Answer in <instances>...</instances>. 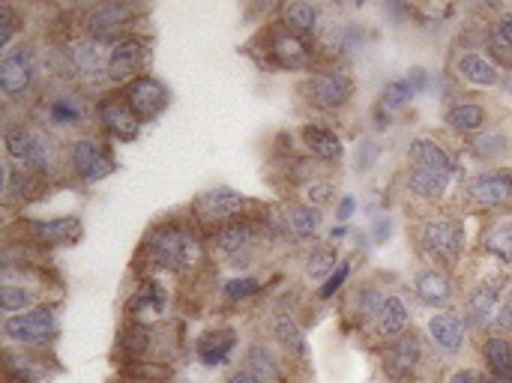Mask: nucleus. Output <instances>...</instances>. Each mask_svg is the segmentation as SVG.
<instances>
[{"mask_svg": "<svg viewBox=\"0 0 512 383\" xmlns=\"http://www.w3.org/2000/svg\"><path fill=\"white\" fill-rule=\"evenodd\" d=\"M354 210H357V198L354 195H342L339 204H336V219L339 222H348L354 216Z\"/></svg>", "mask_w": 512, "mask_h": 383, "instance_id": "52", "label": "nucleus"}, {"mask_svg": "<svg viewBox=\"0 0 512 383\" xmlns=\"http://www.w3.org/2000/svg\"><path fill=\"white\" fill-rule=\"evenodd\" d=\"M480 249L501 267H512V216H498L480 231Z\"/></svg>", "mask_w": 512, "mask_h": 383, "instance_id": "37", "label": "nucleus"}, {"mask_svg": "<svg viewBox=\"0 0 512 383\" xmlns=\"http://www.w3.org/2000/svg\"><path fill=\"white\" fill-rule=\"evenodd\" d=\"M480 357L486 366V375L510 378L512 381V339L510 336H486L480 342Z\"/></svg>", "mask_w": 512, "mask_h": 383, "instance_id": "39", "label": "nucleus"}, {"mask_svg": "<svg viewBox=\"0 0 512 383\" xmlns=\"http://www.w3.org/2000/svg\"><path fill=\"white\" fill-rule=\"evenodd\" d=\"M465 198L477 210H510L512 207V171L498 168V171H483L468 180Z\"/></svg>", "mask_w": 512, "mask_h": 383, "instance_id": "19", "label": "nucleus"}, {"mask_svg": "<svg viewBox=\"0 0 512 383\" xmlns=\"http://www.w3.org/2000/svg\"><path fill=\"white\" fill-rule=\"evenodd\" d=\"M243 369L267 383H288V357L270 339L249 345Z\"/></svg>", "mask_w": 512, "mask_h": 383, "instance_id": "27", "label": "nucleus"}, {"mask_svg": "<svg viewBox=\"0 0 512 383\" xmlns=\"http://www.w3.org/2000/svg\"><path fill=\"white\" fill-rule=\"evenodd\" d=\"M444 383H486V372L465 366V369H456V372H450Z\"/></svg>", "mask_w": 512, "mask_h": 383, "instance_id": "50", "label": "nucleus"}, {"mask_svg": "<svg viewBox=\"0 0 512 383\" xmlns=\"http://www.w3.org/2000/svg\"><path fill=\"white\" fill-rule=\"evenodd\" d=\"M153 63V45L141 33L123 36L114 45H108V87H126L129 81L150 75Z\"/></svg>", "mask_w": 512, "mask_h": 383, "instance_id": "14", "label": "nucleus"}, {"mask_svg": "<svg viewBox=\"0 0 512 383\" xmlns=\"http://www.w3.org/2000/svg\"><path fill=\"white\" fill-rule=\"evenodd\" d=\"M300 201H306V204H309V207H315V210H324L327 204H333V201H336V183H333V180H327V177L312 180L309 186H303Z\"/></svg>", "mask_w": 512, "mask_h": 383, "instance_id": "45", "label": "nucleus"}, {"mask_svg": "<svg viewBox=\"0 0 512 383\" xmlns=\"http://www.w3.org/2000/svg\"><path fill=\"white\" fill-rule=\"evenodd\" d=\"M375 237H378V243H384V240L390 237V219H387V216H378V222H375Z\"/></svg>", "mask_w": 512, "mask_h": 383, "instance_id": "54", "label": "nucleus"}, {"mask_svg": "<svg viewBox=\"0 0 512 383\" xmlns=\"http://www.w3.org/2000/svg\"><path fill=\"white\" fill-rule=\"evenodd\" d=\"M51 288L42 285H27V282H0V309L3 315H21L30 312L42 303H48Z\"/></svg>", "mask_w": 512, "mask_h": 383, "instance_id": "35", "label": "nucleus"}, {"mask_svg": "<svg viewBox=\"0 0 512 383\" xmlns=\"http://www.w3.org/2000/svg\"><path fill=\"white\" fill-rule=\"evenodd\" d=\"M75 18H78V24H75L78 33H87V36H93V39H99L105 45H114L117 39L135 33V24L141 18V9L132 6V3L114 0V3L84 6Z\"/></svg>", "mask_w": 512, "mask_h": 383, "instance_id": "11", "label": "nucleus"}, {"mask_svg": "<svg viewBox=\"0 0 512 383\" xmlns=\"http://www.w3.org/2000/svg\"><path fill=\"white\" fill-rule=\"evenodd\" d=\"M486 383H512L510 378H495V375H486Z\"/></svg>", "mask_w": 512, "mask_h": 383, "instance_id": "57", "label": "nucleus"}, {"mask_svg": "<svg viewBox=\"0 0 512 383\" xmlns=\"http://www.w3.org/2000/svg\"><path fill=\"white\" fill-rule=\"evenodd\" d=\"M414 297L429 309H444L456 297V282L447 270L429 264V267L417 270V276H414Z\"/></svg>", "mask_w": 512, "mask_h": 383, "instance_id": "28", "label": "nucleus"}, {"mask_svg": "<svg viewBox=\"0 0 512 383\" xmlns=\"http://www.w3.org/2000/svg\"><path fill=\"white\" fill-rule=\"evenodd\" d=\"M117 383H150V381H138V378H123V375H120V381Z\"/></svg>", "mask_w": 512, "mask_h": 383, "instance_id": "58", "label": "nucleus"}, {"mask_svg": "<svg viewBox=\"0 0 512 383\" xmlns=\"http://www.w3.org/2000/svg\"><path fill=\"white\" fill-rule=\"evenodd\" d=\"M60 336V303H42L30 312L3 318V339L12 348L48 351Z\"/></svg>", "mask_w": 512, "mask_h": 383, "instance_id": "7", "label": "nucleus"}, {"mask_svg": "<svg viewBox=\"0 0 512 383\" xmlns=\"http://www.w3.org/2000/svg\"><path fill=\"white\" fill-rule=\"evenodd\" d=\"M423 360H426L423 339L414 330L381 348V372H384V378L390 383L414 381V375L420 372Z\"/></svg>", "mask_w": 512, "mask_h": 383, "instance_id": "17", "label": "nucleus"}, {"mask_svg": "<svg viewBox=\"0 0 512 383\" xmlns=\"http://www.w3.org/2000/svg\"><path fill=\"white\" fill-rule=\"evenodd\" d=\"M453 183H456V174L429 171V168H408V174H405V192L426 204L444 201L453 192Z\"/></svg>", "mask_w": 512, "mask_h": 383, "instance_id": "32", "label": "nucleus"}, {"mask_svg": "<svg viewBox=\"0 0 512 383\" xmlns=\"http://www.w3.org/2000/svg\"><path fill=\"white\" fill-rule=\"evenodd\" d=\"M33 123L54 132H78L96 123V102L81 87H54L33 102Z\"/></svg>", "mask_w": 512, "mask_h": 383, "instance_id": "4", "label": "nucleus"}, {"mask_svg": "<svg viewBox=\"0 0 512 383\" xmlns=\"http://www.w3.org/2000/svg\"><path fill=\"white\" fill-rule=\"evenodd\" d=\"M507 291H510V276L504 270L486 273L471 285V291L465 297V312H462L468 318L471 330H480L486 336L492 333V324L498 318V309H501Z\"/></svg>", "mask_w": 512, "mask_h": 383, "instance_id": "13", "label": "nucleus"}, {"mask_svg": "<svg viewBox=\"0 0 512 383\" xmlns=\"http://www.w3.org/2000/svg\"><path fill=\"white\" fill-rule=\"evenodd\" d=\"M468 234L465 222L459 216H438V219H423L417 228V249L432 267L450 270L459 264L465 252Z\"/></svg>", "mask_w": 512, "mask_h": 383, "instance_id": "8", "label": "nucleus"}, {"mask_svg": "<svg viewBox=\"0 0 512 383\" xmlns=\"http://www.w3.org/2000/svg\"><path fill=\"white\" fill-rule=\"evenodd\" d=\"M297 93L303 96L306 105H312L315 111H327L336 114L342 108H348L357 96V81L348 69L342 66H321L315 72H309Z\"/></svg>", "mask_w": 512, "mask_h": 383, "instance_id": "9", "label": "nucleus"}, {"mask_svg": "<svg viewBox=\"0 0 512 383\" xmlns=\"http://www.w3.org/2000/svg\"><path fill=\"white\" fill-rule=\"evenodd\" d=\"M246 54L267 72H315L321 63L318 39H306L288 30L279 18L267 21L246 42Z\"/></svg>", "mask_w": 512, "mask_h": 383, "instance_id": "2", "label": "nucleus"}, {"mask_svg": "<svg viewBox=\"0 0 512 383\" xmlns=\"http://www.w3.org/2000/svg\"><path fill=\"white\" fill-rule=\"evenodd\" d=\"M12 231H18L21 243L39 249V252H51L60 246H75L84 237V225L78 216H54V219H18L12 225Z\"/></svg>", "mask_w": 512, "mask_h": 383, "instance_id": "15", "label": "nucleus"}, {"mask_svg": "<svg viewBox=\"0 0 512 383\" xmlns=\"http://www.w3.org/2000/svg\"><path fill=\"white\" fill-rule=\"evenodd\" d=\"M468 318L462 312H435L426 324V339L444 357H456L468 342Z\"/></svg>", "mask_w": 512, "mask_h": 383, "instance_id": "23", "label": "nucleus"}, {"mask_svg": "<svg viewBox=\"0 0 512 383\" xmlns=\"http://www.w3.org/2000/svg\"><path fill=\"white\" fill-rule=\"evenodd\" d=\"M225 383H267V381L255 378V375H252V372H246V369H237V372H234V375H231Z\"/></svg>", "mask_w": 512, "mask_h": 383, "instance_id": "53", "label": "nucleus"}, {"mask_svg": "<svg viewBox=\"0 0 512 383\" xmlns=\"http://www.w3.org/2000/svg\"><path fill=\"white\" fill-rule=\"evenodd\" d=\"M501 87H504L507 93H512V66L510 69H504V75H501Z\"/></svg>", "mask_w": 512, "mask_h": 383, "instance_id": "56", "label": "nucleus"}, {"mask_svg": "<svg viewBox=\"0 0 512 383\" xmlns=\"http://www.w3.org/2000/svg\"><path fill=\"white\" fill-rule=\"evenodd\" d=\"M348 276H351V258H342V264L333 270V276L321 285V291H318V297L321 300H333L342 288H345V282H348Z\"/></svg>", "mask_w": 512, "mask_h": 383, "instance_id": "46", "label": "nucleus"}, {"mask_svg": "<svg viewBox=\"0 0 512 383\" xmlns=\"http://www.w3.org/2000/svg\"><path fill=\"white\" fill-rule=\"evenodd\" d=\"M24 33V15L12 3H0V48L9 51L15 36Z\"/></svg>", "mask_w": 512, "mask_h": 383, "instance_id": "44", "label": "nucleus"}, {"mask_svg": "<svg viewBox=\"0 0 512 383\" xmlns=\"http://www.w3.org/2000/svg\"><path fill=\"white\" fill-rule=\"evenodd\" d=\"M384 300H387V291L375 282H360L351 288L348 294V303H345V321L354 327V330H366L372 333L381 309H384Z\"/></svg>", "mask_w": 512, "mask_h": 383, "instance_id": "22", "label": "nucleus"}, {"mask_svg": "<svg viewBox=\"0 0 512 383\" xmlns=\"http://www.w3.org/2000/svg\"><path fill=\"white\" fill-rule=\"evenodd\" d=\"M408 159L414 168H429V171H444V174H456V162L453 153L432 135H417L408 144Z\"/></svg>", "mask_w": 512, "mask_h": 383, "instance_id": "33", "label": "nucleus"}, {"mask_svg": "<svg viewBox=\"0 0 512 383\" xmlns=\"http://www.w3.org/2000/svg\"><path fill=\"white\" fill-rule=\"evenodd\" d=\"M300 144L306 156H312L321 165H339L345 159V144L336 129L321 123H303L300 126Z\"/></svg>", "mask_w": 512, "mask_h": 383, "instance_id": "26", "label": "nucleus"}, {"mask_svg": "<svg viewBox=\"0 0 512 383\" xmlns=\"http://www.w3.org/2000/svg\"><path fill=\"white\" fill-rule=\"evenodd\" d=\"M414 96H417V93H414V87L408 84V78H393V81L384 84L378 105H381L384 111H399V108H405Z\"/></svg>", "mask_w": 512, "mask_h": 383, "instance_id": "43", "label": "nucleus"}, {"mask_svg": "<svg viewBox=\"0 0 512 383\" xmlns=\"http://www.w3.org/2000/svg\"><path fill=\"white\" fill-rule=\"evenodd\" d=\"M408 84L414 87V93H426L429 87H432V72L429 69H423V66H414V69H408Z\"/></svg>", "mask_w": 512, "mask_h": 383, "instance_id": "49", "label": "nucleus"}, {"mask_svg": "<svg viewBox=\"0 0 512 383\" xmlns=\"http://www.w3.org/2000/svg\"><path fill=\"white\" fill-rule=\"evenodd\" d=\"M195 360L207 369H219L225 366L234 351H237V330L234 327H216V330H207L195 339Z\"/></svg>", "mask_w": 512, "mask_h": 383, "instance_id": "31", "label": "nucleus"}, {"mask_svg": "<svg viewBox=\"0 0 512 383\" xmlns=\"http://www.w3.org/2000/svg\"><path fill=\"white\" fill-rule=\"evenodd\" d=\"M405 333H411V303L405 300V294L393 291V294H387L384 309H381L369 336H375V342L384 348V345L402 339Z\"/></svg>", "mask_w": 512, "mask_h": 383, "instance_id": "24", "label": "nucleus"}, {"mask_svg": "<svg viewBox=\"0 0 512 383\" xmlns=\"http://www.w3.org/2000/svg\"><path fill=\"white\" fill-rule=\"evenodd\" d=\"M447 126L453 129V132H459V135H480V132H486L489 129V108L483 105V102H474V99H468V102H453L450 108H447Z\"/></svg>", "mask_w": 512, "mask_h": 383, "instance_id": "38", "label": "nucleus"}, {"mask_svg": "<svg viewBox=\"0 0 512 383\" xmlns=\"http://www.w3.org/2000/svg\"><path fill=\"white\" fill-rule=\"evenodd\" d=\"M267 333H270V342L279 345V351L288 357V363H306L309 345H306L303 327L297 324L291 312H273L267 321Z\"/></svg>", "mask_w": 512, "mask_h": 383, "instance_id": "25", "label": "nucleus"}, {"mask_svg": "<svg viewBox=\"0 0 512 383\" xmlns=\"http://www.w3.org/2000/svg\"><path fill=\"white\" fill-rule=\"evenodd\" d=\"M51 186L54 183L45 180L42 174L6 159V165H3V201H6V207H27L33 201L45 198V192Z\"/></svg>", "mask_w": 512, "mask_h": 383, "instance_id": "20", "label": "nucleus"}, {"mask_svg": "<svg viewBox=\"0 0 512 383\" xmlns=\"http://www.w3.org/2000/svg\"><path fill=\"white\" fill-rule=\"evenodd\" d=\"M264 204L231 189V186H216V189H207L201 192L195 201H192V219L210 234L213 228H222L234 219H246V216H255Z\"/></svg>", "mask_w": 512, "mask_h": 383, "instance_id": "10", "label": "nucleus"}, {"mask_svg": "<svg viewBox=\"0 0 512 383\" xmlns=\"http://www.w3.org/2000/svg\"><path fill=\"white\" fill-rule=\"evenodd\" d=\"M501 69L489 60V54L483 51H462L456 60H453V78H459L462 84L468 87H477V90H489V87H498L501 84Z\"/></svg>", "mask_w": 512, "mask_h": 383, "instance_id": "29", "label": "nucleus"}, {"mask_svg": "<svg viewBox=\"0 0 512 383\" xmlns=\"http://www.w3.org/2000/svg\"><path fill=\"white\" fill-rule=\"evenodd\" d=\"M345 234H348V228H345V225H339V228H333V231H330V243L336 246V243H339V240H342Z\"/></svg>", "mask_w": 512, "mask_h": 383, "instance_id": "55", "label": "nucleus"}, {"mask_svg": "<svg viewBox=\"0 0 512 383\" xmlns=\"http://www.w3.org/2000/svg\"><path fill=\"white\" fill-rule=\"evenodd\" d=\"M207 231L189 216H165L147 228L135 252V270L147 276H195L207 264Z\"/></svg>", "mask_w": 512, "mask_h": 383, "instance_id": "1", "label": "nucleus"}, {"mask_svg": "<svg viewBox=\"0 0 512 383\" xmlns=\"http://www.w3.org/2000/svg\"><path fill=\"white\" fill-rule=\"evenodd\" d=\"M276 210H279L282 222L288 225L294 243L312 240V237L321 231V225H324V213L315 210V207H309L306 201H285V204H279Z\"/></svg>", "mask_w": 512, "mask_h": 383, "instance_id": "34", "label": "nucleus"}, {"mask_svg": "<svg viewBox=\"0 0 512 383\" xmlns=\"http://www.w3.org/2000/svg\"><path fill=\"white\" fill-rule=\"evenodd\" d=\"M120 96L126 99V105L132 108V114L141 123L159 120L171 105V90L156 75H141V78L129 81L126 87H120Z\"/></svg>", "mask_w": 512, "mask_h": 383, "instance_id": "18", "label": "nucleus"}, {"mask_svg": "<svg viewBox=\"0 0 512 383\" xmlns=\"http://www.w3.org/2000/svg\"><path fill=\"white\" fill-rule=\"evenodd\" d=\"M471 150L477 159H486V162L501 159L507 153V135L501 129H486L477 138H471Z\"/></svg>", "mask_w": 512, "mask_h": 383, "instance_id": "42", "label": "nucleus"}, {"mask_svg": "<svg viewBox=\"0 0 512 383\" xmlns=\"http://www.w3.org/2000/svg\"><path fill=\"white\" fill-rule=\"evenodd\" d=\"M45 69L36 42L30 39H18L9 51H3L0 57V93L6 105L24 102L27 96H33L36 84H39V72Z\"/></svg>", "mask_w": 512, "mask_h": 383, "instance_id": "6", "label": "nucleus"}, {"mask_svg": "<svg viewBox=\"0 0 512 383\" xmlns=\"http://www.w3.org/2000/svg\"><path fill=\"white\" fill-rule=\"evenodd\" d=\"M3 375L6 383H48L51 381V360L45 351H27V348H3Z\"/></svg>", "mask_w": 512, "mask_h": 383, "instance_id": "21", "label": "nucleus"}, {"mask_svg": "<svg viewBox=\"0 0 512 383\" xmlns=\"http://www.w3.org/2000/svg\"><path fill=\"white\" fill-rule=\"evenodd\" d=\"M96 126L102 129L105 138H111L117 144H132V141H138L144 123L132 114V108L126 105L120 90H105L96 99Z\"/></svg>", "mask_w": 512, "mask_h": 383, "instance_id": "16", "label": "nucleus"}, {"mask_svg": "<svg viewBox=\"0 0 512 383\" xmlns=\"http://www.w3.org/2000/svg\"><path fill=\"white\" fill-rule=\"evenodd\" d=\"M66 168L78 183L93 186L117 171V159L111 147L105 144V138L78 135L66 144Z\"/></svg>", "mask_w": 512, "mask_h": 383, "instance_id": "12", "label": "nucleus"}, {"mask_svg": "<svg viewBox=\"0 0 512 383\" xmlns=\"http://www.w3.org/2000/svg\"><path fill=\"white\" fill-rule=\"evenodd\" d=\"M375 156H378L375 141H363V144H360V150H357V168H360V171H369V168H372V162H375Z\"/></svg>", "mask_w": 512, "mask_h": 383, "instance_id": "51", "label": "nucleus"}, {"mask_svg": "<svg viewBox=\"0 0 512 383\" xmlns=\"http://www.w3.org/2000/svg\"><path fill=\"white\" fill-rule=\"evenodd\" d=\"M264 288H267V282H264V279H255V276H237V279H228V282L219 288V297H222V303L237 306V303H246V300L258 297Z\"/></svg>", "mask_w": 512, "mask_h": 383, "instance_id": "41", "label": "nucleus"}, {"mask_svg": "<svg viewBox=\"0 0 512 383\" xmlns=\"http://www.w3.org/2000/svg\"><path fill=\"white\" fill-rule=\"evenodd\" d=\"M3 153L9 162H18L51 183H57L60 174L69 171L66 147H60L57 138L33 120H9L3 126Z\"/></svg>", "mask_w": 512, "mask_h": 383, "instance_id": "3", "label": "nucleus"}, {"mask_svg": "<svg viewBox=\"0 0 512 383\" xmlns=\"http://www.w3.org/2000/svg\"><path fill=\"white\" fill-rule=\"evenodd\" d=\"M165 312H168V294L153 279H144L135 288V294L126 300V309H123L126 321H147V324H156Z\"/></svg>", "mask_w": 512, "mask_h": 383, "instance_id": "30", "label": "nucleus"}, {"mask_svg": "<svg viewBox=\"0 0 512 383\" xmlns=\"http://www.w3.org/2000/svg\"><path fill=\"white\" fill-rule=\"evenodd\" d=\"M489 336H512V285L507 297H504V303H501V309H498V318H495Z\"/></svg>", "mask_w": 512, "mask_h": 383, "instance_id": "47", "label": "nucleus"}, {"mask_svg": "<svg viewBox=\"0 0 512 383\" xmlns=\"http://www.w3.org/2000/svg\"><path fill=\"white\" fill-rule=\"evenodd\" d=\"M174 342L177 336H171V330L165 324H147V321H123V327L117 330V363L123 366H144V363H156V366H171L174 357Z\"/></svg>", "mask_w": 512, "mask_h": 383, "instance_id": "5", "label": "nucleus"}, {"mask_svg": "<svg viewBox=\"0 0 512 383\" xmlns=\"http://www.w3.org/2000/svg\"><path fill=\"white\" fill-rule=\"evenodd\" d=\"M321 15H324V12H321L318 3L294 0V3H282V6H279V21H282L288 30L306 36V39H318V33L324 30Z\"/></svg>", "mask_w": 512, "mask_h": 383, "instance_id": "36", "label": "nucleus"}, {"mask_svg": "<svg viewBox=\"0 0 512 383\" xmlns=\"http://www.w3.org/2000/svg\"><path fill=\"white\" fill-rule=\"evenodd\" d=\"M489 27H492V33H495L504 45H510L512 48V9L498 12V15H495V21H492Z\"/></svg>", "mask_w": 512, "mask_h": 383, "instance_id": "48", "label": "nucleus"}, {"mask_svg": "<svg viewBox=\"0 0 512 383\" xmlns=\"http://www.w3.org/2000/svg\"><path fill=\"white\" fill-rule=\"evenodd\" d=\"M339 264H342V258H339V249H336L333 243L315 246V249L309 252V258H306V279L324 285V282L333 276V270H336Z\"/></svg>", "mask_w": 512, "mask_h": 383, "instance_id": "40", "label": "nucleus"}]
</instances>
